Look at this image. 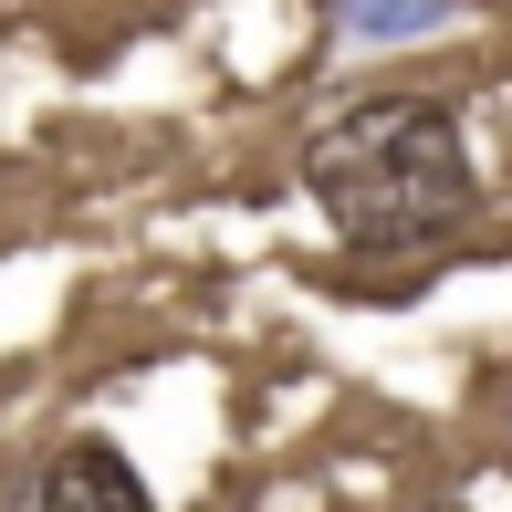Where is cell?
Wrapping results in <instances>:
<instances>
[{"label":"cell","instance_id":"obj_1","mask_svg":"<svg viewBox=\"0 0 512 512\" xmlns=\"http://www.w3.org/2000/svg\"><path fill=\"white\" fill-rule=\"evenodd\" d=\"M304 189L324 209V230L356 241V251L450 241L481 209L460 105H439V95H366V105H345L335 126H314L304 136Z\"/></svg>","mask_w":512,"mask_h":512},{"label":"cell","instance_id":"obj_2","mask_svg":"<svg viewBox=\"0 0 512 512\" xmlns=\"http://www.w3.org/2000/svg\"><path fill=\"white\" fill-rule=\"evenodd\" d=\"M32 512H157L147 492V471H136L115 439H63L53 460H42V481H32Z\"/></svg>","mask_w":512,"mask_h":512},{"label":"cell","instance_id":"obj_3","mask_svg":"<svg viewBox=\"0 0 512 512\" xmlns=\"http://www.w3.org/2000/svg\"><path fill=\"white\" fill-rule=\"evenodd\" d=\"M439 11H450V0H335L345 42H408V32H429Z\"/></svg>","mask_w":512,"mask_h":512},{"label":"cell","instance_id":"obj_4","mask_svg":"<svg viewBox=\"0 0 512 512\" xmlns=\"http://www.w3.org/2000/svg\"><path fill=\"white\" fill-rule=\"evenodd\" d=\"M429 512H471V502H429Z\"/></svg>","mask_w":512,"mask_h":512}]
</instances>
